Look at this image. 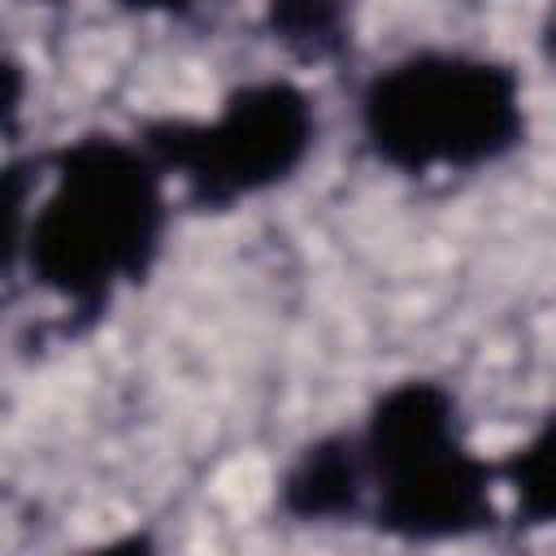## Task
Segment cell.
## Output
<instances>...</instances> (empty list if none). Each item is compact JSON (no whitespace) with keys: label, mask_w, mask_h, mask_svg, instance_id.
Returning a JSON list of instances; mask_svg holds the SVG:
<instances>
[{"label":"cell","mask_w":556,"mask_h":556,"mask_svg":"<svg viewBox=\"0 0 556 556\" xmlns=\"http://www.w3.org/2000/svg\"><path fill=\"white\" fill-rule=\"evenodd\" d=\"M39 204H13V265L70 317H104L139 287L169 230V174L139 135L87 130L56 143Z\"/></svg>","instance_id":"1"},{"label":"cell","mask_w":556,"mask_h":556,"mask_svg":"<svg viewBox=\"0 0 556 556\" xmlns=\"http://www.w3.org/2000/svg\"><path fill=\"white\" fill-rule=\"evenodd\" d=\"M361 148L391 174H482L530 135L517 65L473 48H413L356 91Z\"/></svg>","instance_id":"2"},{"label":"cell","mask_w":556,"mask_h":556,"mask_svg":"<svg viewBox=\"0 0 556 556\" xmlns=\"http://www.w3.org/2000/svg\"><path fill=\"white\" fill-rule=\"evenodd\" d=\"M369 469L365 526L395 543H456L500 521V469L469 430L460 400L439 378L382 387L356 426Z\"/></svg>","instance_id":"3"},{"label":"cell","mask_w":556,"mask_h":556,"mask_svg":"<svg viewBox=\"0 0 556 556\" xmlns=\"http://www.w3.org/2000/svg\"><path fill=\"white\" fill-rule=\"evenodd\" d=\"M135 135L195 208L226 213L295 182L321 117L304 83L269 74L226 91L208 117H152Z\"/></svg>","instance_id":"4"},{"label":"cell","mask_w":556,"mask_h":556,"mask_svg":"<svg viewBox=\"0 0 556 556\" xmlns=\"http://www.w3.org/2000/svg\"><path fill=\"white\" fill-rule=\"evenodd\" d=\"M274 508L287 526L330 530L356 526L369 513V469L356 426H334L304 439L274 482Z\"/></svg>","instance_id":"5"},{"label":"cell","mask_w":556,"mask_h":556,"mask_svg":"<svg viewBox=\"0 0 556 556\" xmlns=\"http://www.w3.org/2000/svg\"><path fill=\"white\" fill-rule=\"evenodd\" d=\"M261 30L295 65H339L356 43L352 0H261Z\"/></svg>","instance_id":"6"},{"label":"cell","mask_w":556,"mask_h":556,"mask_svg":"<svg viewBox=\"0 0 556 556\" xmlns=\"http://www.w3.org/2000/svg\"><path fill=\"white\" fill-rule=\"evenodd\" d=\"M500 491L513 500V517L521 530H556V413H547L504 460Z\"/></svg>","instance_id":"7"},{"label":"cell","mask_w":556,"mask_h":556,"mask_svg":"<svg viewBox=\"0 0 556 556\" xmlns=\"http://www.w3.org/2000/svg\"><path fill=\"white\" fill-rule=\"evenodd\" d=\"M122 13H130V17H169V22H182V17H191L204 0H113Z\"/></svg>","instance_id":"8"},{"label":"cell","mask_w":556,"mask_h":556,"mask_svg":"<svg viewBox=\"0 0 556 556\" xmlns=\"http://www.w3.org/2000/svg\"><path fill=\"white\" fill-rule=\"evenodd\" d=\"M26 4H39V9H61V4H70V0H26Z\"/></svg>","instance_id":"9"},{"label":"cell","mask_w":556,"mask_h":556,"mask_svg":"<svg viewBox=\"0 0 556 556\" xmlns=\"http://www.w3.org/2000/svg\"><path fill=\"white\" fill-rule=\"evenodd\" d=\"M552 13H556V0H552Z\"/></svg>","instance_id":"10"}]
</instances>
